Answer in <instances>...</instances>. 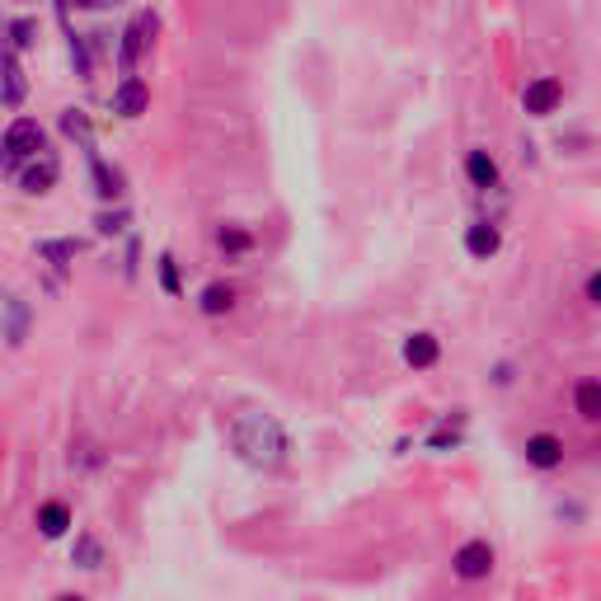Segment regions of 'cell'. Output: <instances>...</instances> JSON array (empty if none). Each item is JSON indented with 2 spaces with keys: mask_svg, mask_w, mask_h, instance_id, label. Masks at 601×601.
<instances>
[{
  "mask_svg": "<svg viewBox=\"0 0 601 601\" xmlns=\"http://www.w3.org/2000/svg\"><path fill=\"white\" fill-rule=\"evenodd\" d=\"M38 531H43L47 540H62L66 531H71V508H66L62 498H47V503H38Z\"/></svg>",
  "mask_w": 601,
  "mask_h": 601,
  "instance_id": "11",
  "label": "cell"
},
{
  "mask_svg": "<svg viewBox=\"0 0 601 601\" xmlns=\"http://www.w3.org/2000/svg\"><path fill=\"white\" fill-rule=\"evenodd\" d=\"M573 409H578V418H587V423H601V381L597 376H583V381L573 386Z\"/></svg>",
  "mask_w": 601,
  "mask_h": 601,
  "instance_id": "12",
  "label": "cell"
},
{
  "mask_svg": "<svg viewBox=\"0 0 601 601\" xmlns=\"http://www.w3.org/2000/svg\"><path fill=\"white\" fill-rule=\"evenodd\" d=\"M465 179L475 188H498V160L489 151H470L465 155Z\"/></svg>",
  "mask_w": 601,
  "mask_h": 601,
  "instance_id": "13",
  "label": "cell"
},
{
  "mask_svg": "<svg viewBox=\"0 0 601 601\" xmlns=\"http://www.w3.org/2000/svg\"><path fill=\"white\" fill-rule=\"evenodd\" d=\"M456 442H461V432H451V428H437V432H432V437H428V447H432V451L456 447Z\"/></svg>",
  "mask_w": 601,
  "mask_h": 601,
  "instance_id": "26",
  "label": "cell"
},
{
  "mask_svg": "<svg viewBox=\"0 0 601 601\" xmlns=\"http://www.w3.org/2000/svg\"><path fill=\"white\" fill-rule=\"evenodd\" d=\"M216 245H221V254L240 259V254H249V249H254V235H249L245 226H221V231H216Z\"/></svg>",
  "mask_w": 601,
  "mask_h": 601,
  "instance_id": "18",
  "label": "cell"
},
{
  "mask_svg": "<svg viewBox=\"0 0 601 601\" xmlns=\"http://www.w3.org/2000/svg\"><path fill=\"white\" fill-rule=\"evenodd\" d=\"M155 268H160V287H165V292L184 296V282H179V263H174V254H160V263H155Z\"/></svg>",
  "mask_w": 601,
  "mask_h": 601,
  "instance_id": "23",
  "label": "cell"
},
{
  "mask_svg": "<svg viewBox=\"0 0 601 601\" xmlns=\"http://www.w3.org/2000/svg\"><path fill=\"white\" fill-rule=\"evenodd\" d=\"M24 339H29V306H24L19 296H10V301H5V343L19 348Z\"/></svg>",
  "mask_w": 601,
  "mask_h": 601,
  "instance_id": "17",
  "label": "cell"
},
{
  "mask_svg": "<svg viewBox=\"0 0 601 601\" xmlns=\"http://www.w3.org/2000/svg\"><path fill=\"white\" fill-rule=\"evenodd\" d=\"M62 132H66L71 141H80L85 151L94 146V127H90V118H85L80 108H66V113H62Z\"/></svg>",
  "mask_w": 601,
  "mask_h": 601,
  "instance_id": "19",
  "label": "cell"
},
{
  "mask_svg": "<svg viewBox=\"0 0 601 601\" xmlns=\"http://www.w3.org/2000/svg\"><path fill=\"white\" fill-rule=\"evenodd\" d=\"M231 442H235V451H240V461L259 465V470H278V465H287V456H292V437L282 432L278 418H268V414H245L235 423Z\"/></svg>",
  "mask_w": 601,
  "mask_h": 601,
  "instance_id": "1",
  "label": "cell"
},
{
  "mask_svg": "<svg viewBox=\"0 0 601 601\" xmlns=\"http://www.w3.org/2000/svg\"><path fill=\"white\" fill-rule=\"evenodd\" d=\"M155 29H160V19H155V10H141L132 24H127V33H123V52H118V62H123V71L132 76V66L151 52V38H155Z\"/></svg>",
  "mask_w": 601,
  "mask_h": 601,
  "instance_id": "5",
  "label": "cell"
},
{
  "mask_svg": "<svg viewBox=\"0 0 601 601\" xmlns=\"http://www.w3.org/2000/svg\"><path fill=\"white\" fill-rule=\"evenodd\" d=\"M19 188H24V193H29V198H43V193H52V188H57V179H62V160H57V155H33V160H24V165H19Z\"/></svg>",
  "mask_w": 601,
  "mask_h": 601,
  "instance_id": "4",
  "label": "cell"
},
{
  "mask_svg": "<svg viewBox=\"0 0 601 601\" xmlns=\"http://www.w3.org/2000/svg\"><path fill=\"white\" fill-rule=\"evenodd\" d=\"M146 108H151V85H146L141 76H123V85L113 90V113L127 118V123H137Z\"/></svg>",
  "mask_w": 601,
  "mask_h": 601,
  "instance_id": "7",
  "label": "cell"
},
{
  "mask_svg": "<svg viewBox=\"0 0 601 601\" xmlns=\"http://www.w3.org/2000/svg\"><path fill=\"white\" fill-rule=\"evenodd\" d=\"M66 5H80V10H108V5H123V0H66Z\"/></svg>",
  "mask_w": 601,
  "mask_h": 601,
  "instance_id": "28",
  "label": "cell"
},
{
  "mask_svg": "<svg viewBox=\"0 0 601 601\" xmlns=\"http://www.w3.org/2000/svg\"><path fill=\"white\" fill-rule=\"evenodd\" d=\"M76 461L94 470V465L104 461V456H99V447H94V442H80V447H71V465H76Z\"/></svg>",
  "mask_w": 601,
  "mask_h": 601,
  "instance_id": "25",
  "label": "cell"
},
{
  "mask_svg": "<svg viewBox=\"0 0 601 601\" xmlns=\"http://www.w3.org/2000/svg\"><path fill=\"white\" fill-rule=\"evenodd\" d=\"M90 179H94V193H99L104 202L123 198V174H118V170H108L104 160L94 155V146H90Z\"/></svg>",
  "mask_w": 601,
  "mask_h": 601,
  "instance_id": "14",
  "label": "cell"
},
{
  "mask_svg": "<svg viewBox=\"0 0 601 601\" xmlns=\"http://www.w3.org/2000/svg\"><path fill=\"white\" fill-rule=\"evenodd\" d=\"M400 353H404V362H409L414 371H428V367H437V362H442V339L418 329V334H409V339H404Z\"/></svg>",
  "mask_w": 601,
  "mask_h": 601,
  "instance_id": "9",
  "label": "cell"
},
{
  "mask_svg": "<svg viewBox=\"0 0 601 601\" xmlns=\"http://www.w3.org/2000/svg\"><path fill=\"white\" fill-rule=\"evenodd\" d=\"M52 601H85V597H80V592H57Z\"/></svg>",
  "mask_w": 601,
  "mask_h": 601,
  "instance_id": "29",
  "label": "cell"
},
{
  "mask_svg": "<svg viewBox=\"0 0 601 601\" xmlns=\"http://www.w3.org/2000/svg\"><path fill=\"white\" fill-rule=\"evenodd\" d=\"M583 292H587V301H592V306H601V268H592V273H587Z\"/></svg>",
  "mask_w": 601,
  "mask_h": 601,
  "instance_id": "27",
  "label": "cell"
},
{
  "mask_svg": "<svg viewBox=\"0 0 601 601\" xmlns=\"http://www.w3.org/2000/svg\"><path fill=\"white\" fill-rule=\"evenodd\" d=\"M38 259H47L52 263V268H57V273H66V268H71V263H76V254L85 245H80V240H38Z\"/></svg>",
  "mask_w": 601,
  "mask_h": 601,
  "instance_id": "15",
  "label": "cell"
},
{
  "mask_svg": "<svg viewBox=\"0 0 601 601\" xmlns=\"http://www.w3.org/2000/svg\"><path fill=\"white\" fill-rule=\"evenodd\" d=\"M498 249H503V231L489 226V221H475V226L465 231V254H470V259H494Z\"/></svg>",
  "mask_w": 601,
  "mask_h": 601,
  "instance_id": "10",
  "label": "cell"
},
{
  "mask_svg": "<svg viewBox=\"0 0 601 601\" xmlns=\"http://www.w3.org/2000/svg\"><path fill=\"white\" fill-rule=\"evenodd\" d=\"M94 226H99V235H123L127 231V212L118 207V212H99L94 216Z\"/></svg>",
  "mask_w": 601,
  "mask_h": 601,
  "instance_id": "24",
  "label": "cell"
},
{
  "mask_svg": "<svg viewBox=\"0 0 601 601\" xmlns=\"http://www.w3.org/2000/svg\"><path fill=\"white\" fill-rule=\"evenodd\" d=\"M522 451H526V465H536V470H559L564 465V442L555 432H531Z\"/></svg>",
  "mask_w": 601,
  "mask_h": 601,
  "instance_id": "8",
  "label": "cell"
},
{
  "mask_svg": "<svg viewBox=\"0 0 601 601\" xmlns=\"http://www.w3.org/2000/svg\"><path fill=\"white\" fill-rule=\"evenodd\" d=\"M494 564H498V555H494V545H489L484 536L465 540L461 550L451 555V573H456L461 583H484V578L494 573Z\"/></svg>",
  "mask_w": 601,
  "mask_h": 601,
  "instance_id": "3",
  "label": "cell"
},
{
  "mask_svg": "<svg viewBox=\"0 0 601 601\" xmlns=\"http://www.w3.org/2000/svg\"><path fill=\"white\" fill-rule=\"evenodd\" d=\"M198 310L202 315H231L235 310V287L231 282H212V287H202Z\"/></svg>",
  "mask_w": 601,
  "mask_h": 601,
  "instance_id": "16",
  "label": "cell"
},
{
  "mask_svg": "<svg viewBox=\"0 0 601 601\" xmlns=\"http://www.w3.org/2000/svg\"><path fill=\"white\" fill-rule=\"evenodd\" d=\"M47 151V132L38 118H15V123L0 132V174H19L24 160Z\"/></svg>",
  "mask_w": 601,
  "mask_h": 601,
  "instance_id": "2",
  "label": "cell"
},
{
  "mask_svg": "<svg viewBox=\"0 0 601 601\" xmlns=\"http://www.w3.org/2000/svg\"><path fill=\"white\" fill-rule=\"evenodd\" d=\"M66 43H71V66H76V76H80V80H90L94 62H90V47H85V38L66 29Z\"/></svg>",
  "mask_w": 601,
  "mask_h": 601,
  "instance_id": "22",
  "label": "cell"
},
{
  "mask_svg": "<svg viewBox=\"0 0 601 601\" xmlns=\"http://www.w3.org/2000/svg\"><path fill=\"white\" fill-rule=\"evenodd\" d=\"M71 564H80V569H99L104 564V545L94 536H76V545H71Z\"/></svg>",
  "mask_w": 601,
  "mask_h": 601,
  "instance_id": "20",
  "label": "cell"
},
{
  "mask_svg": "<svg viewBox=\"0 0 601 601\" xmlns=\"http://www.w3.org/2000/svg\"><path fill=\"white\" fill-rule=\"evenodd\" d=\"M5 38H10V47H15V52H29V47H38V19H15V24H5Z\"/></svg>",
  "mask_w": 601,
  "mask_h": 601,
  "instance_id": "21",
  "label": "cell"
},
{
  "mask_svg": "<svg viewBox=\"0 0 601 601\" xmlns=\"http://www.w3.org/2000/svg\"><path fill=\"white\" fill-rule=\"evenodd\" d=\"M564 104V85H559L555 76H536V80H526V90H522V108L531 113V118H550L555 108Z\"/></svg>",
  "mask_w": 601,
  "mask_h": 601,
  "instance_id": "6",
  "label": "cell"
}]
</instances>
